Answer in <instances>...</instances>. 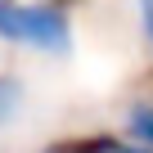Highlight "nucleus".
I'll use <instances>...</instances> for the list:
<instances>
[{
	"instance_id": "4",
	"label": "nucleus",
	"mask_w": 153,
	"mask_h": 153,
	"mask_svg": "<svg viewBox=\"0 0 153 153\" xmlns=\"http://www.w3.org/2000/svg\"><path fill=\"white\" fill-rule=\"evenodd\" d=\"M23 108V81H14V76H0V126L14 122V113Z\"/></svg>"
},
{
	"instance_id": "2",
	"label": "nucleus",
	"mask_w": 153,
	"mask_h": 153,
	"mask_svg": "<svg viewBox=\"0 0 153 153\" xmlns=\"http://www.w3.org/2000/svg\"><path fill=\"white\" fill-rule=\"evenodd\" d=\"M41 153H153V149L135 144L131 135H108V131H99V135H81V140H54V144H45Z\"/></svg>"
},
{
	"instance_id": "5",
	"label": "nucleus",
	"mask_w": 153,
	"mask_h": 153,
	"mask_svg": "<svg viewBox=\"0 0 153 153\" xmlns=\"http://www.w3.org/2000/svg\"><path fill=\"white\" fill-rule=\"evenodd\" d=\"M140 32H144V41L153 45V5H144V9H140Z\"/></svg>"
},
{
	"instance_id": "3",
	"label": "nucleus",
	"mask_w": 153,
	"mask_h": 153,
	"mask_svg": "<svg viewBox=\"0 0 153 153\" xmlns=\"http://www.w3.org/2000/svg\"><path fill=\"white\" fill-rule=\"evenodd\" d=\"M126 131H131L135 144L153 149V104H135V108L126 113Z\"/></svg>"
},
{
	"instance_id": "1",
	"label": "nucleus",
	"mask_w": 153,
	"mask_h": 153,
	"mask_svg": "<svg viewBox=\"0 0 153 153\" xmlns=\"http://www.w3.org/2000/svg\"><path fill=\"white\" fill-rule=\"evenodd\" d=\"M0 41L63 54L72 45V18L59 0H0Z\"/></svg>"
},
{
	"instance_id": "6",
	"label": "nucleus",
	"mask_w": 153,
	"mask_h": 153,
	"mask_svg": "<svg viewBox=\"0 0 153 153\" xmlns=\"http://www.w3.org/2000/svg\"><path fill=\"white\" fill-rule=\"evenodd\" d=\"M144 5H153V0H140V9H144Z\"/></svg>"
}]
</instances>
